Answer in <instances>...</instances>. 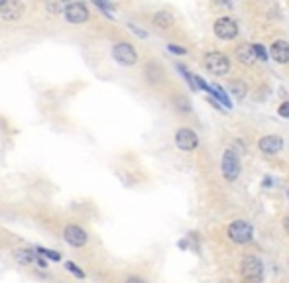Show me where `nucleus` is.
Segmentation results:
<instances>
[{
  "label": "nucleus",
  "mask_w": 289,
  "mask_h": 283,
  "mask_svg": "<svg viewBox=\"0 0 289 283\" xmlns=\"http://www.w3.org/2000/svg\"><path fill=\"white\" fill-rule=\"evenodd\" d=\"M112 59L122 67H134L138 63V51L128 41H118L112 45Z\"/></svg>",
  "instance_id": "nucleus-1"
},
{
  "label": "nucleus",
  "mask_w": 289,
  "mask_h": 283,
  "mask_svg": "<svg viewBox=\"0 0 289 283\" xmlns=\"http://www.w3.org/2000/svg\"><path fill=\"white\" fill-rule=\"evenodd\" d=\"M226 232H228V238L236 244H250L254 238V228L246 220H234Z\"/></svg>",
  "instance_id": "nucleus-2"
},
{
  "label": "nucleus",
  "mask_w": 289,
  "mask_h": 283,
  "mask_svg": "<svg viewBox=\"0 0 289 283\" xmlns=\"http://www.w3.org/2000/svg\"><path fill=\"white\" fill-rule=\"evenodd\" d=\"M205 67H207V71H209L211 75L222 77V75H226V73L230 71V61H228V57L222 55L220 51H209V53L205 55Z\"/></svg>",
  "instance_id": "nucleus-3"
},
{
  "label": "nucleus",
  "mask_w": 289,
  "mask_h": 283,
  "mask_svg": "<svg viewBox=\"0 0 289 283\" xmlns=\"http://www.w3.org/2000/svg\"><path fill=\"white\" fill-rule=\"evenodd\" d=\"M220 169H222V175L226 181H236L238 175H240V158L234 150H226L222 154V163H220Z\"/></svg>",
  "instance_id": "nucleus-4"
},
{
  "label": "nucleus",
  "mask_w": 289,
  "mask_h": 283,
  "mask_svg": "<svg viewBox=\"0 0 289 283\" xmlns=\"http://www.w3.org/2000/svg\"><path fill=\"white\" fill-rule=\"evenodd\" d=\"M240 272H242L244 280L252 283H258L264 278V266H262L260 258H256V256H246L240 264Z\"/></svg>",
  "instance_id": "nucleus-5"
},
{
  "label": "nucleus",
  "mask_w": 289,
  "mask_h": 283,
  "mask_svg": "<svg viewBox=\"0 0 289 283\" xmlns=\"http://www.w3.org/2000/svg\"><path fill=\"white\" fill-rule=\"evenodd\" d=\"M63 18L69 24H85L91 14H89V6L85 2H67L65 10H63Z\"/></svg>",
  "instance_id": "nucleus-6"
},
{
  "label": "nucleus",
  "mask_w": 289,
  "mask_h": 283,
  "mask_svg": "<svg viewBox=\"0 0 289 283\" xmlns=\"http://www.w3.org/2000/svg\"><path fill=\"white\" fill-rule=\"evenodd\" d=\"M63 240L73 246V248H83V246H87V242H89V234H87V230L83 228V226H79V224H67L65 228H63Z\"/></svg>",
  "instance_id": "nucleus-7"
},
{
  "label": "nucleus",
  "mask_w": 289,
  "mask_h": 283,
  "mask_svg": "<svg viewBox=\"0 0 289 283\" xmlns=\"http://www.w3.org/2000/svg\"><path fill=\"white\" fill-rule=\"evenodd\" d=\"M215 36L220 38V40H224V41L234 40L238 36V24L232 18H228V16L218 18L217 22H215Z\"/></svg>",
  "instance_id": "nucleus-8"
},
{
  "label": "nucleus",
  "mask_w": 289,
  "mask_h": 283,
  "mask_svg": "<svg viewBox=\"0 0 289 283\" xmlns=\"http://www.w3.org/2000/svg\"><path fill=\"white\" fill-rule=\"evenodd\" d=\"M175 146H177L179 150H183V152H193V150H197V146H199V138H197V134H195L193 130H189V128H179V130L175 132Z\"/></svg>",
  "instance_id": "nucleus-9"
},
{
  "label": "nucleus",
  "mask_w": 289,
  "mask_h": 283,
  "mask_svg": "<svg viewBox=\"0 0 289 283\" xmlns=\"http://www.w3.org/2000/svg\"><path fill=\"white\" fill-rule=\"evenodd\" d=\"M24 12H26V6L22 2H6L0 8V18L6 22H18V20H22Z\"/></svg>",
  "instance_id": "nucleus-10"
},
{
  "label": "nucleus",
  "mask_w": 289,
  "mask_h": 283,
  "mask_svg": "<svg viewBox=\"0 0 289 283\" xmlns=\"http://www.w3.org/2000/svg\"><path fill=\"white\" fill-rule=\"evenodd\" d=\"M258 148H260L264 154H268V156H274V154L282 152V148H284V140H282L280 136H276V134H270V136H264V138H260V142H258Z\"/></svg>",
  "instance_id": "nucleus-11"
},
{
  "label": "nucleus",
  "mask_w": 289,
  "mask_h": 283,
  "mask_svg": "<svg viewBox=\"0 0 289 283\" xmlns=\"http://www.w3.org/2000/svg\"><path fill=\"white\" fill-rule=\"evenodd\" d=\"M270 57L276 61V63H282L286 65L289 63V43L284 40H278L270 45Z\"/></svg>",
  "instance_id": "nucleus-12"
},
{
  "label": "nucleus",
  "mask_w": 289,
  "mask_h": 283,
  "mask_svg": "<svg viewBox=\"0 0 289 283\" xmlns=\"http://www.w3.org/2000/svg\"><path fill=\"white\" fill-rule=\"evenodd\" d=\"M236 57H238V61L244 63V65H252V63H256V53H254V47H252L250 43H242V45H238V49H236Z\"/></svg>",
  "instance_id": "nucleus-13"
},
{
  "label": "nucleus",
  "mask_w": 289,
  "mask_h": 283,
  "mask_svg": "<svg viewBox=\"0 0 289 283\" xmlns=\"http://www.w3.org/2000/svg\"><path fill=\"white\" fill-rule=\"evenodd\" d=\"M145 79H147L151 85L161 83V79H163V69L159 67L157 61H149V63L145 65Z\"/></svg>",
  "instance_id": "nucleus-14"
},
{
  "label": "nucleus",
  "mask_w": 289,
  "mask_h": 283,
  "mask_svg": "<svg viewBox=\"0 0 289 283\" xmlns=\"http://www.w3.org/2000/svg\"><path fill=\"white\" fill-rule=\"evenodd\" d=\"M12 256H14V260L18 262V264H22V266H34L36 264V252L34 250H24V248H18V250H14L12 252Z\"/></svg>",
  "instance_id": "nucleus-15"
},
{
  "label": "nucleus",
  "mask_w": 289,
  "mask_h": 283,
  "mask_svg": "<svg viewBox=\"0 0 289 283\" xmlns=\"http://www.w3.org/2000/svg\"><path fill=\"white\" fill-rule=\"evenodd\" d=\"M153 26H157V28H161V30H167V28H171L173 26V16H171V12H167V10H159V12H155L153 14Z\"/></svg>",
  "instance_id": "nucleus-16"
},
{
  "label": "nucleus",
  "mask_w": 289,
  "mask_h": 283,
  "mask_svg": "<svg viewBox=\"0 0 289 283\" xmlns=\"http://www.w3.org/2000/svg\"><path fill=\"white\" fill-rule=\"evenodd\" d=\"M65 4L67 2H46V10L53 16H61L63 10H65Z\"/></svg>",
  "instance_id": "nucleus-17"
},
{
  "label": "nucleus",
  "mask_w": 289,
  "mask_h": 283,
  "mask_svg": "<svg viewBox=\"0 0 289 283\" xmlns=\"http://www.w3.org/2000/svg\"><path fill=\"white\" fill-rule=\"evenodd\" d=\"M173 102H175V106H177V110H179V112H191V102H189L185 96L175 94Z\"/></svg>",
  "instance_id": "nucleus-18"
},
{
  "label": "nucleus",
  "mask_w": 289,
  "mask_h": 283,
  "mask_svg": "<svg viewBox=\"0 0 289 283\" xmlns=\"http://www.w3.org/2000/svg\"><path fill=\"white\" fill-rule=\"evenodd\" d=\"M209 91H211V93L215 94L218 100L222 102V106H226V108H230V106H232V104H230V100L226 98V94H224V91H222L220 87H217V85H215V87H209Z\"/></svg>",
  "instance_id": "nucleus-19"
},
{
  "label": "nucleus",
  "mask_w": 289,
  "mask_h": 283,
  "mask_svg": "<svg viewBox=\"0 0 289 283\" xmlns=\"http://www.w3.org/2000/svg\"><path fill=\"white\" fill-rule=\"evenodd\" d=\"M34 252L36 254H42V256H46V258H49V260H53V262H59L61 260V256L55 252V250H48V248H34Z\"/></svg>",
  "instance_id": "nucleus-20"
},
{
  "label": "nucleus",
  "mask_w": 289,
  "mask_h": 283,
  "mask_svg": "<svg viewBox=\"0 0 289 283\" xmlns=\"http://www.w3.org/2000/svg\"><path fill=\"white\" fill-rule=\"evenodd\" d=\"M254 47V53H256V61L260 59L262 63L268 59V51H266V47L264 45H260V43H256V45H252Z\"/></svg>",
  "instance_id": "nucleus-21"
},
{
  "label": "nucleus",
  "mask_w": 289,
  "mask_h": 283,
  "mask_svg": "<svg viewBox=\"0 0 289 283\" xmlns=\"http://www.w3.org/2000/svg\"><path fill=\"white\" fill-rule=\"evenodd\" d=\"M230 91L236 94V98H244L246 94V87L242 83H230Z\"/></svg>",
  "instance_id": "nucleus-22"
},
{
  "label": "nucleus",
  "mask_w": 289,
  "mask_h": 283,
  "mask_svg": "<svg viewBox=\"0 0 289 283\" xmlns=\"http://www.w3.org/2000/svg\"><path fill=\"white\" fill-rule=\"evenodd\" d=\"M65 268H67V270L71 272L73 276H77V278H81V280L85 278V274H83V270H79V268H77V266H75L73 262H65Z\"/></svg>",
  "instance_id": "nucleus-23"
},
{
  "label": "nucleus",
  "mask_w": 289,
  "mask_h": 283,
  "mask_svg": "<svg viewBox=\"0 0 289 283\" xmlns=\"http://www.w3.org/2000/svg\"><path fill=\"white\" fill-rule=\"evenodd\" d=\"M167 47H169V51H173V53H179V55H185V53H187V49H185V47H181V45H175V43H169Z\"/></svg>",
  "instance_id": "nucleus-24"
},
{
  "label": "nucleus",
  "mask_w": 289,
  "mask_h": 283,
  "mask_svg": "<svg viewBox=\"0 0 289 283\" xmlns=\"http://www.w3.org/2000/svg\"><path fill=\"white\" fill-rule=\"evenodd\" d=\"M278 114L284 116V118H289V102H284V104L278 108Z\"/></svg>",
  "instance_id": "nucleus-25"
},
{
  "label": "nucleus",
  "mask_w": 289,
  "mask_h": 283,
  "mask_svg": "<svg viewBox=\"0 0 289 283\" xmlns=\"http://www.w3.org/2000/svg\"><path fill=\"white\" fill-rule=\"evenodd\" d=\"M128 28H132V30H134V34H138L140 38H147V34H145L144 30H140V28H136L134 24H128Z\"/></svg>",
  "instance_id": "nucleus-26"
},
{
  "label": "nucleus",
  "mask_w": 289,
  "mask_h": 283,
  "mask_svg": "<svg viewBox=\"0 0 289 283\" xmlns=\"http://www.w3.org/2000/svg\"><path fill=\"white\" fill-rule=\"evenodd\" d=\"M124 283H147V282L142 280V278H138V276H130V278H128Z\"/></svg>",
  "instance_id": "nucleus-27"
},
{
  "label": "nucleus",
  "mask_w": 289,
  "mask_h": 283,
  "mask_svg": "<svg viewBox=\"0 0 289 283\" xmlns=\"http://www.w3.org/2000/svg\"><path fill=\"white\" fill-rule=\"evenodd\" d=\"M36 264H38L42 270H46V268H48V262H46V260H42V258H38V256H36Z\"/></svg>",
  "instance_id": "nucleus-28"
},
{
  "label": "nucleus",
  "mask_w": 289,
  "mask_h": 283,
  "mask_svg": "<svg viewBox=\"0 0 289 283\" xmlns=\"http://www.w3.org/2000/svg\"><path fill=\"white\" fill-rule=\"evenodd\" d=\"M284 228H286V232L289 234V214L286 216V220H284Z\"/></svg>",
  "instance_id": "nucleus-29"
},
{
  "label": "nucleus",
  "mask_w": 289,
  "mask_h": 283,
  "mask_svg": "<svg viewBox=\"0 0 289 283\" xmlns=\"http://www.w3.org/2000/svg\"><path fill=\"white\" fill-rule=\"evenodd\" d=\"M4 4H6V0H0V8H2V6H4Z\"/></svg>",
  "instance_id": "nucleus-30"
}]
</instances>
